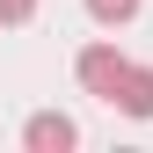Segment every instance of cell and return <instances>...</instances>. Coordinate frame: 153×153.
I'll return each mask as SVG.
<instances>
[{"mask_svg":"<svg viewBox=\"0 0 153 153\" xmlns=\"http://www.w3.org/2000/svg\"><path fill=\"white\" fill-rule=\"evenodd\" d=\"M22 146L29 153H66V146H80V124L59 117V109H36V117L22 124Z\"/></svg>","mask_w":153,"mask_h":153,"instance_id":"obj_2","label":"cell"},{"mask_svg":"<svg viewBox=\"0 0 153 153\" xmlns=\"http://www.w3.org/2000/svg\"><path fill=\"white\" fill-rule=\"evenodd\" d=\"M139 7H146V0H88V15H95L102 29H124V22H131Z\"/></svg>","mask_w":153,"mask_h":153,"instance_id":"obj_4","label":"cell"},{"mask_svg":"<svg viewBox=\"0 0 153 153\" xmlns=\"http://www.w3.org/2000/svg\"><path fill=\"white\" fill-rule=\"evenodd\" d=\"M124 66H131V59H124L117 44H88V51H80V88L109 102V95H117V80H124Z\"/></svg>","mask_w":153,"mask_h":153,"instance_id":"obj_1","label":"cell"},{"mask_svg":"<svg viewBox=\"0 0 153 153\" xmlns=\"http://www.w3.org/2000/svg\"><path fill=\"white\" fill-rule=\"evenodd\" d=\"M36 15V0H0V22H29Z\"/></svg>","mask_w":153,"mask_h":153,"instance_id":"obj_5","label":"cell"},{"mask_svg":"<svg viewBox=\"0 0 153 153\" xmlns=\"http://www.w3.org/2000/svg\"><path fill=\"white\" fill-rule=\"evenodd\" d=\"M109 109H124V117H153V66H124V80H117V95H109Z\"/></svg>","mask_w":153,"mask_h":153,"instance_id":"obj_3","label":"cell"}]
</instances>
